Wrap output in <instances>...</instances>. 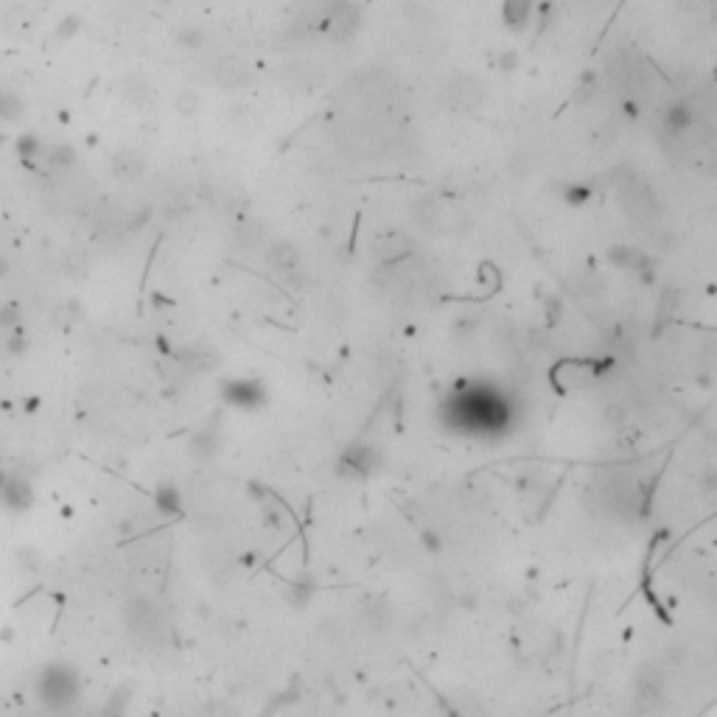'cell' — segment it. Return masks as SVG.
<instances>
[{"mask_svg":"<svg viewBox=\"0 0 717 717\" xmlns=\"http://www.w3.org/2000/svg\"><path fill=\"white\" fill-rule=\"evenodd\" d=\"M23 113V101L12 90H0V118L3 121H17Z\"/></svg>","mask_w":717,"mask_h":717,"instance_id":"8","label":"cell"},{"mask_svg":"<svg viewBox=\"0 0 717 717\" xmlns=\"http://www.w3.org/2000/svg\"><path fill=\"white\" fill-rule=\"evenodd\" d=\"M6 275H9V261L0 255V278H6Z\"/></svg>","mask_w":717,"mask_h":717,"instance_id":"18","label":"cell"},{"mask_svg":"<svg viewBox=\"0 0 717 717\" xmlns=\"http://www.w3.org/2000/svg\"><path fill=\"white\" fill-rule=\"evenodd\" d=\"M79 28H82V17H79V15H68V17L59 20V26H57V37H59V39H70Z\"/></svg>","mask_w":717,"mask_h":717,"instance_id":"16","label":"cell"},{"mask_svg":"<svg viewBox=\"0 0 717 717\" xmlns=\"http://www.w3.org/2000/svg\"><path fill=\"white\" fill-rule=\"evenodd\" d=\"M48 163L57 166V169H68L76 163V149L68 146V143H59L54 149H48Z\"/></svg>","mask_w":717,"mask_h":717,"instance_id":"11","label":"cell"},{"mask_svg":"<svg viewBox=\"0 0 717 717\" xmlns=\"http://www.w3.org/2000/svg\"><path fill=\"white\" fill-rule=\"evenodd\" d=\"M216 448H219V434H216V432H208V429L196 432L193 440H191V451H193L196 457H211V454H216Z\"/></svg>","mask_w":717,"mask_h":717,"instance_id":"7","label":"cell"},{"mask_svg":"<svg viewBox=\"0 0 717 717\" xmlns=\"http://www.w3.org/2000/svg\"><path fill=\"white\" fill-rule=\"evenodd\" d=\"M269 261H272L280 272H289V269H294L297 255H294V249H291L289 244H275V247L269 249Z\"/></svg>","mask_w":717,"mask_h":717,"instance_id":"10","label":"cell"},{"mask_svg":"<svg viewBox=\"0 0 717 717\" xmlns=\"http://www.w3.org/2000/svg\"><path fill=\"white\" fill-rule=\"evenodd\" d=\"M6 353L9 356H26L28 353V336L23 334V328H17L6 336Z\"/></svg>","mask_w":717,"mask_h":717,"instance_id":"14","label":"cell"},{"mask_svg":"<svg viewBox=\"0 0 717 717\" xmlns=\"http://www.w3.org/2000/svg\"><path fill=\"white\" fill-rule=\"evenodd\" d=\"M222 398L233 406H258L264 401V390L255 381H230L222 387Z\"/></svg>","mask_w":717,"mask_h":717,"instance_id":"3","label":"cell"},{"mask_svg":"<svg viewBox=\"0 0 717 717\" xmlns=\"http://www.w3.org/2000/svg\"><path fill=\"white\" fill-rule=\"evenodd\" d=\"M23 409H26V412H37V409H39V398H37V395H34V398H26V401H23Z\"/></svg>","mask_w":717,"mask_h":717,"instance_id":"17","label":"cell"},{"mask_svg":"<svg viewBox=\"0 0 717 717\" xmlns=\"http://www.w3.org/2000/svg\"><path fill=\"white\" fill-rule=\"evenodd\" d=\"M34 692L48 711H68L79 700L82 681H79V673L73 667H68V664H62V661H54V664H48V667L39 670Z\"/></svg>","mask_w":717,"mask_h":717,"instance_id":"1","label":"cell"},{"mask_svg":"<svg viewBox=\"0 0 717 717\" xmlns=\"http://www.w3.org/2000/svg\"><path fill=\"white\" fill-rule=\"evenodd\" d=\"M146 171V160L137 155V151H118L113 157V174L124 182H132V180H140Z\"/></svg>","mask_w":717,"mask_h":717,"instance_id":"4","label":"cell"},{"mask_svg":"<svg viewBox=\"0 0 717 717\" xmlns=\"http://www.w3.org/2000/svg\"><path fill=\"white\" fill-rule=\"evenodd\" d=\"M151 605L146 602V600H140V597H135V600H129L126 602V622L132 625V628H137V631H143L149 622H151Z\"/></svg>","mask_w":717,"mask_h":717,"instance_id":"6","label":"cell"},{"mask_svg":"<svg viewBox=\"0 0 717 717\" xmlns=\"http://www.w3.org/2000/svg\"><path fill=\"white\" fill-rule=\"evenodd\" d=\"M199 104H202V98H199V93H193V90H182V93L177 95V110H180L182 115H193V113L199 110Z\"/></svg>","mask_w":717,"mask_h":717,"instance_id":"15","label":"cell"},{"mask_svg":"<svg viewBox=\"0 0 717 717\" xmlns=\"http://www.w3.org/2000/svg\"><path fill=\"white\" fill-rule=\"evenodd\" d=\"M39 151H42V140H39L34 132H26V135L17 137V155H20L26 163L37 160V157H39Z\"/></svg>","mask_w":717,"mask_h":717,"instance_id":"9","label":"cell"},{"mask_svg":"<svg viewBox=\"0 0 717 717\" xmlns=\"http://www.w3.org/2000/svg\"><path fill=\"white\" fill-rule=\"evenodd\" d=\"M0 501L12 510H28L31 501H34V488L28 479L12 474V477H3L0 479Z\"/></svg>","mask_w":717,"mask_h":717,"instance_id":"2","label":"cell"},{"mask_svg":"<svg viewBox=\"0 0 717 717\" xmlns=\"http://www.w3.org/2000/svg\"><path fill=\"white\" fill-rule=\"evenodd\" d=\"M0 328H3V331H17V328H23V312L17 309L15 303L0 305Z\"/></svg>","mask_w":717,"mask_h":717,"instance_id":"12","label":"cell"},{"mask_svg":"<svg viewBox=\"0 0 717 717\" xmlns=\"http://www.w3.org/2000/svg\"><path fill=\"white\" fill-rule=\"evenodd\" d=\"M155 510L160 516H166V519L182 516V496H180V490L171 482L157 485V490H155Z\"/></svg>","mask_w":717,"mask_h":717,"instance_id":"5","label":"cell"},{"mask_svg":"<svg viewBox=\"0 0 717 717\" xmlns=\"http://www.w3.org/2000/svg\"><path fill=\"white\" fill-rule=\"evenodd\" d=\"M177 42H180V48H185V50H196V48L204 45V31L185 26V28L177 31Z\"/></svg>","mask_w":717,"mask_h":717,"instance_id":"13","label":"cell"}]
</instances>
